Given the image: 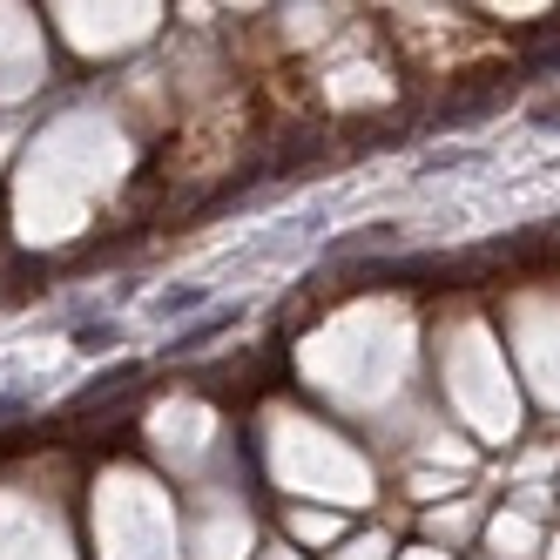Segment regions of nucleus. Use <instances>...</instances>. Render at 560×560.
Returning a JSON list of instances; mask_svg holds the SVG:
<instances>
[{
    "label": "nucleus",
    "instance_id": "20e7f679",
    "mask_svg": "<svg viewBox=\"0 0 560 560\" xmlns=\"http://www.w3.org/2000/svg\"><path fill=\"white\" fill-rule=\"evenodd\" d=\"M21 412H27V398L21 392H0V419H21Z\"/></svg>",
    "mask_w": 560,
    "mask_h": 560
},
{
    "label": "nucleus",
    "instance_id": "39448f33",
    "mask_svg": "<svg viewBox=\"0 0 560 560\" xmlns=\"http://www.w3.org/2000/svg\"><path fill=\"white\" fill-rule=\"evenodd\" d=\"M540 129H560V102H547V108H540Z\"/></svg>",
    "mask_w": 560,
    "mask_h": 560
},
{
    "label": "nucleus",
    "instance_id": "7ed1b4c3",
    "mask_svg": "<svg viewBox=\"0 0 560 560\" xmlns=\"http://www.w3.org/2000/svg\"><path fill=\"white\" fill-rule=\"evenodd\" d=\"M74 345H82V351H108L115 345V325H82V331H74Z\"/></svg>",
    "mask_w": 560,
    "mask_h": 560
},
{
    "label": "nucleus",
    "instance_id": "f03ea898",
    "mask_svg": "<svg viewBox=\"0 0 560 560\" xmlns=\"http://www.w3.org/2000/svg\"><path fill=\"white\" fill-rule=\"evenodd\" d=\"M196 304H203V291H196V284H183V291H170V298H155V311H163V317H176V311H196Z\"/></svg>",
    "mask_w": 560,
    "mask_h": 560
},
{
    "label": "nucleus",
    "instance_id": "f257e3e1",
    "mask_svg": "<svg viewBox=\"0 0 560 560\" xmlns=\"http://www.w3.org/2000/svg\"><path fill=\"white\" fill-rule=\"evenodd\" d=\"M136 378H142V365H115V372H102V378H95V385L68 406V419H95V412H108V406H115V398H122Z\"/></svg>",
    "mask_w": 560,
    "mask_h": 560
}]
</instances>
